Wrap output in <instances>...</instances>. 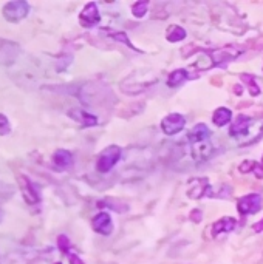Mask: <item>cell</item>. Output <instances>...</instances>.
I'll use <instances>...</instances> for the list:
<instances>
[{
	"label": "cell",
	"instance_id": "30bf717a",
	"mask_svg": "<svg viewBox=\"0 0 263 264\" xmlns=\"http://www.w3.org/2000/svg\"><path fill=\"white\" fill-rule=\"evenodd\" d=\"M207 139H211V132H209V129H207L204 124L195 125V127H193L190 130V133H189V142L190 144L207 141Z\"/></svg>",
	"mask_w": 263,
	"mask_h": 264
},
{
	"label": "cell",
	"instance_id": "5b68a950",
	"mask_svg": "<svg viewBox=\"0 0 263 264\" xmlns=\"http://www.w3.org/2000/svg\"><path fill=\"white\" fill-rule=\"evenodd\" d=\"M101 20V14L98 11V6H96V3H88L86 5V8L82 9L81 16H79V22L82 26L86 28H91L94 25H98Z\"/></svg>",
	"mask_w": 263,
	"mask_h": 264
},
{
	"label": "cell",
	"instance_id": "ba28073f",
	"mask_svg": "<svg viewBox=\"0 0 263 264\" xmlns=\"http://www.w3.org/2000/svg\"><path fill=\"white\" fill-rule=\"evenodd\" d=\"M253 119L245 115H239L235 122L231 125V136L237 137V136H245L249 132V127H251Z\"/></svg>",
	"mask_w": 263,
	"mask_h": 264
},
{
	"label": "cell",
	"instance_id": "7a4b0ae2",
	"mask_svg": "<svg viewBox=\"0 0 263 264\" xmlns=\"http://www.w3.org/2000/svg\"><path fill=\"white\" fill-rule=\"evenodd\" d=\"M119 158H121V148L119 147H116V145L107 147L99 155L96 167H98V170L101 173H107V172H110L118 164Z\"/></svg>",
	"mask_w": 263,
	"mask_h": 264
},
{
	"label": "cell",
	"instance_id": "7c38bea8",
	"mask_svg": "<svg viewBox=\"0 0 263 264\" xmlns=\"http://www.w3.org/2000/svg\"><path fill=\"white\" fill-rule=\"evenodd\" d=\"M53 162L61 169H68L73 164V155L68 150H58L53 155Z\"/></svg>",
	"mask_w": 263,
	"mask_h": 264
},
{
	"label": "cell",
	"instance_id": "5bb4252c",
	"mask_svg": "<svg viewBox=\"0 0 263 264\" xmlns=\"http://www.w3.org/2000/svg\"><path fill=\"white\" fill-rule=\"evenodd\" d=\"M187 80V71L186 69H176V71L171 73L169 74V79H168V85L175 88V87H179L181 83H184Z\"/></svg>",
	"mask_w": 263,
	"mask_h": 264
},
{
	"label": "cell",
	"instance_id": "8fae6325",
	"mask_svg": "<svg viewBox=\"0 0 263 264\" xmlns=\"http://www.w3.org/2000/svg\"><path fill=\"white\" fill-rule=\"evenodd\" d=\"M234 227H235V219H234V218H229V216L221 218V219H218L217 222H214V226H212V235L217 236V235H220V233H228V232H231Z\"/></svg>",
	"mask_w": 263,
	"mask_h": 264
},
{
	"label": "cell",
	"instance_id": "2e32d148",
	"mask_svg": "<svg viewBox=\"0 0 263 264\" xmlns=\"http://www.w3.org/2000/svg\"><path fill=\"white\" fill-rule=\"evenodd\" d=\"M147 8H149V2H138L133 5V14L136 17H143L146 16Z\"/></svg>",
	"mask_w": 263,
	"mask_h": 264
},
{
	"label": "cell",
	"instance_id": "3957f363",
	"mask_svg": "<svg viewBox=\"0 0 263 264\" xmlns=\"http://www.w3.org/2000/svg\"><path fill=\"white\" fill-rule=\"evenodd\" d=\"M184 125H186L184 116H181L179 113H171L169 116H166L163 119L161 129L168 136H172V134H176L181 132L184 129Z\"/></svg>",
	"mask_w": 263,
	"mask_h": 264
},
{
	"label": "cell",
	"instance_id": "9a60e30c",
	"mask_svg": "<svg viewBox=\"0 0 263 264\" xmlns=\"http://www.w3.org/2000/svg\"><path fill=\"white\" fill-rule=\"evenodd\" d=\"M186 37V31L183 30L181 26H171L169 28V31H168V40L169 42H179V40H183Z\"/></svg>",
	"mask_w": 263,
	"mask_h": 264
},
{
	"label": "cell",
	"instance_id": "6da1fadb",
	"mask_svg": "<svg viewBox=\"0 0 263 264\" xmlns=\"http://www.w3.org/2000/svg\"><path fill=\"white\" fill-rule=\"evenodd\" d=\"M30 12V5L25 0H14V2H9L3 6V17L11 22V23H17L23 20Z\"/></svg>",
	"mask_w": 263,
	"mask_h": 264
},
{
	"label": "cell",
	"instance_id": "e0dca14e",
	"mask_svg": "<svg viewBox=\"0 0 263 264\" xmlns=\"http://www.w3.org/2000/svg\"><path fill=\"white\" fill-rule=\"evenodd\" d=\"M11 132L9 119L5 115H0V136H6Z\"/></svg>",
	"mask_w": 263,
	"mask_h": 264
},
{
	"label": "cell",
	"instance_id": "52a82bcc",
	"mask_svg": "<svg viewBox=\"0 0 263 264\" xmlns=\"http://www.w3.org/2000/svg\"><path fill=\"white\" fill-rule=\"evenodd\" d=\"M93 229L98 233H101V235L108 236L110 233L113 232V222H112L110 215L105 213V212H101V213L96 215L93 218Z\"/></svg>",
	"mask_w": 263,
	"mask_h": 264
},
{
	"label": "cell",
	"instance_id": "4fadbf2b",
	"mask_svg": "<svg viewBox=\"0 0 263 264\" xmlns=\"http://www.w3.org/2000/svg\"><path fill=\"white\" fill-rule=\"evenodd\" d=\"M232 119V113L229 108H225V107H220L214 111V116H212V121L215 125L218 127H223L225 124H228L229 121Z\"/></svg>",
	"mask_w": 263,
	"mask_h": 264
},
{
	"label": "cell",
	"instance_id": "ac0fdd59",
	"mask_svg": "<svg viewBox=\"0 0 263 264\" xmlns=\"http://www.w3.org/2000/svg\"><path fill=\"white\" fill-rule=\"evenodd\" d=\"M58 244H59V247H61L62 252H65V254L70 252V241H68V238H67L65 235H61V236H59Z\"/></svg>",
	"mask_w": 263,
	"mask_h": 264
},
{
	"label": "cell",
	"instance_id": "d6986e66",
	"mask_svg": "<svg viewBox=\"0 0 263 264\" xmlns=\"http://www.w3.org/2000/svg\"><path fill=\"white\" fill-rule=\"evenodd\" d=\"M70 263L72 264H84L81 261V258L78 257V255H73V254H70Z\"/></svg>",
	"mask_w": 263,
	"mask_h": 264
},
{
	"label": "cell",
	"instance_id": "277c9868",
	"mask_svg": "<svg viewBox=\"0 0 263 264\" xmlns=\"http://www.w3.org/2000/svg\"><path fill=\"white\" fill-rule=\"evenodd\" d=\"M262 207V197L257 193L253 195H246V197L240 198L237 202V208L242 215H248V213H257Z\"/></svg>",
	"mask_w": 263,
	"mask_h": 264
},
{
	"label": "cell",
	"instance_id": "8992f818",
	"mask_svg": "<svg viewBox=\"0 0 263 264\" xmlns=\"http://www.w3.org/2000/svg\"><path fill=\"white\" fill-rule=\"evenodd\" d=\"M192 145V156L195 159V162H204L206 159H209V156L212 155L214 147L211 144V139L207 141H201V142H195L190 144Z\"/></svg>",
	"mask_w": 263,
	"mask_h": 264
},
{
	"label": "cell",
	"instance_id": "9c48e42d",
	"mask_svg": "<svg viewBox=\"0 0 263 264\" xmlns=\"http://www.w3.org/2000/svg\"><path fill=\"white\" fill-rule=\"evenodd\" d=\"M68 115H70L76 122H79L82 127H94V125L98 124V118L84 110H72Z\"/></svg>",
	"mask_w": 263,
	"mask_h": 264
},
{
	"label": "cell",
	"instance_id": "44dd1931",
	"mask_svg": "<svg viewBox=\"0 0 263 264\" xmlns=\"http://www.w3.org/2000/svg\"><path fill=\"white\" fill-rule=\"evenodd\" d=\"M262 164H263V159H262Z\"/></svg>",
	"mask_w": 263,
	"mask_h": 264
},
{
	"label": "cell",
	"instance_id": "ffe728a7",
	"mask_svg": "<svg viewBox=\"0 0 263 264\" xmlns=\"http://www.w3.org/2000/svg\"><path fill=\"white\" fill-rule=\"evenodd\" d=\"M259 222H260V224H256V226H254V230H256V232L263 230V221H259Z\"/></svg>",
	"mask_w": 263,
	"mask_h": 264
}]
</instances>
